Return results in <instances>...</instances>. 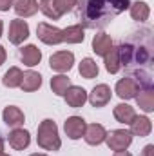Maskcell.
<instances>
[{
  "label": "cell",
  "mask_w": 154,
  "mask_h": 156,
  "mask_svg": "<svg viewBox=\"0 0 154 156\" xmlns=\"http://www.w3.org/2000/svg\"><path fill=\"white\" fill-rule=\"evenodd\" d=\"M127 7L129 0H85L83 11L80 15H83L89 27H103L113 16L125 11Z\"/></svg>",
  "instance_id": "6da1fadb"
},
{
  "label": "cell",
  "mask_w": 154,
  "mask_h": 156,
  "mask_svg": "<svg viewBox=\"0 0 154 156\" xmlns=\"http://www.w3.org/2000/svg\"><path fill=\"white\" fill-rule=\"evenodd\" d=\"M151 38H147L145 44L140 42V45L136 44H121L118 47V56H120V66H131V64H149L151 62Z\"/></svg>",
  "instance_id": "7a4b0ae2"
},
{
  "label": "cell",
  "mask_w": 154,
  "mask_h": 156,
  "mask_svg": "<svg viewBox=\"0 0 154 156\" xmlns=\"http://www.w3.org/2000/svg\"><path fill=\"white\" fill-rule=\"evenodd\" d=\"M38 145L47 149V151H58L62 142H60V136H58V127L53 120H44L38 127Z\"/></svg>",
  "instance_id": "3957f363"
},
{
  "label": "cell",
  "mask_w": 154,
  "mask_h": 156,
  "mask_svg": "<svg viewBox=\"0 0 154 156\" xmlns=\"http://www.w3.org/2000/svg\"><path fill=\"white\" fill-rule=\"evenodd\" d=\"M105 142H107V145H109L111 151H116V153H118V151H125V149L131 145L132 136H131V133L125 131V129H116L111 134L105 136Z\"/></svg>",
  "instance_id": "277c9868"
},
{
  "label": "cell",
  "mask_w": 154,
  "mask_h": 156,
  "mask_svg": "<svg viewBox=\"0 0 154 156\" xmlns=\"http://www.w3.org/2000/svg\"><path fill=\"white\" fill-rule=\"evenodd\" d=\"M37 35H38V38L44 44H49V45H54V44L64 42V31L58 29V27H54V26H51V24H45V22L38 24Z\"/></svg>",
  "instance_id": "5b68a950"
},
{
  "label": "cell",
  "mask_w": 154,
  "mask_h": 156,
  "mask_svg": "<svg viewBox=\"0 0 154 156\" xmlns=\"http://www.w3.org/2000/svg\"><path fill=\"white\" fill-rule=\"evenodd\" d=\"M140 91H142V89H140L138 80H134V78H131V76L121 78V80L116 83V94H118L120 98H123V100L136 98V94H138Z\"/></svg>",
  "instance_id": "8992f818"
},
{
  "label": "cell",
  "mask_w": 154,
  "mask_h": 156,
  "mask_svg": "<svg viewBox=\"0 0 154 156\" xmlns=\"http://www.w3.org/2000/svg\"><path fill=\"white\" fill-rule=\"evenodd\" d=\"M49 64H51V67H53L54 71L65 73V71H69V69L73 67V64H75V55H73L71 51H58V53H54V55L51 56Z\"/></svg>",
  "instance_id": "52a82bcc"
},
{
  "label": "cell",
  "mask_w": 154,
  "mask_h": 156,
  "mask_svg": "<svg viewBox=\"0 0 154 156\" xmlns=\"http://www.w3.org/2000/svg\"><path fill=\"white\" fill-rule=\"evenodd\" d=\"M27 37H29V26H27V22H24L20 18L11 20V24H9V42L15 44V45H18Z\"/></svg>",
  "instance_id": "ba28073f"
},
{
  "label": "cell",
  "mask_w": 154,
  "mask_h": 156,
  "mask_svg": "<svg viewBox=\"0 0 154 156\" xmlns=\"http://www.w3.org/2000/svg\"><path fill=\"white\" fill-rule=\"evenodd\" d=\"M85 127H87V123H85V120L80 116H71L65 120V125H64V129H65V134L71 138V140H78V138H82L83 136V133H85Z\"/></svg>",
  "instance_id": "9c48e42d"
},
{
  "label": "cell",
  "mask_w": 154,
  "mask_h": 156,
  "mask_svg": "<svg viewBox=\"0 0 154 156\" xmlns=\"http://www.w3.org/2000/svg\"><path fill=\"white\" fill-rule=\"evenodd\" d=\"M105 136H107V131L100 123L87 125L85 127V133H83V138H85V142L89 145H100L102 142H105Z\"/></svg>",
  "instance_id": "30bf717a"
},
{
  "label": "cell",
  "mask_w": 154,
  "mask_h": 156,
  "mask_svg": "<svg viewBox=\"0 0 154 156\" xmlns=\"http://www.w3.org/2000/svg\"><path fill=\"white\" fill-rule=\"evenodd\" d=\"M109 100H111V89H109V85H105V83L96 85V87L93 89V93L89 94V102H91L94 107H103V105L109 104Z\"/></svg>",
  "instance_id": "8fae6325"
},
{
  "label": "cell",
  "mask_w": 154,
  "mask_h": 156,
  "mask_svg": "<svg viewBox=\"0 0 154 156\" xmlns=\"http://www.w3.org/2000/svg\"><path fill=\"white\" fill-rule=\"evenodd\" d=\"M64 96H65L67 105H71V107H82V105L85 104V100H87V93H85V89L76 87V85H71V87L65 91Z\"/></svg>",
  "instance_id": "7c38bea8"
},
{
  "label": "cell",
  "mask_w": 154,
  "mask_h": 156,
  "mask_svg": "<svg viewBox=\"0 0 154 156\" xmlns=\"http://www.w3.org/2000/svg\"><path fill=\"white\" fill-rule=\"evenodd\" d=\"M31 138H29V133L24 131V129H15L9 133V145L16 151H22L29 145Z\"/></svg>",
  "instance_id": "4fadbf2b"
},
{
  "label": "cell",
  "mask_w": 154,
  "mask_h": 156,
  "mask_svg": "<svg viewBox=\"0 0 154 156\" xmlns=\"http://www.w3.org/2000/svg\"><path fill=\"white\" fill-rule=\"evenodd\" d=\"M129 125H131V134L136 136H149L152 129V123L147 116H134V120Z\"/></svg>",
  "instance_id": "5bb4252c"
},
{
  "label": "cell",
  "mask_w": 154,
  "mask_h": 156,
  "mask_svg": "<svg viewBox=\"0 0 154 156\" xmlns=\"http://www.w3.org/2000/svg\"><path fill=\"white\" fill-rule=\"evenodd\" d=\"M111 47H113V40H111L109 35H105V33L94 35V38H93V51H94L96 55L105 56V55L111 51Z\"/></svg>",
  "instance_id": "9a60e30c"
},
{
  "label": "cell",
  "mask_w": 154,
  "mask_h": 156,
  "mask_svg": "<svg viewBox=\"0 0 154 156\" xmlns=\"http://www.w3.org/2000/svg\"><path fill=\"white\" fill-rule=\"evenodd\" d=\"M20 58H22V62L26 66L33 67L42 60V53H40V49L37 45H26V47L20 49Z\"/></svg>",
  "instance_id": "2e32d148"
},
{
  "label": "cell",
  "mask_w": 154,
  "mask_h": 156,
  "mask_svg": "<svg viewBox=\"0 0 154 156\" xmlns=\"http://www.w3.org/2000/svg\"><path fill=\"white\" fill-rule=\"evenodd\" d=\"M24 113L18 109V107H15V105H9V107H5L4 109V122L9 125V127H18V125H22L24 123Z\"/></svg>",
  "instance_id": "e0dca14e"
},
{
  "label": "cell",
  "mask_w": 154,
  "mask_h": 156,
  "mask_svg": "<svg viewBox=\"0 0 154 156\" xmlns=\"http://www.w3.org/2000/svg\"><path fill=\"white\" fill-rule=\"evenodd\" d=\"M15 11L18 16H33L37 11H38V2L37 0H16L15 4Z\"/></svg>",
  "instance_id": "ac0fdd59"
},
{
  "label": "cell",
  "mask_w": 154,
  "mask_h": 156,
  "mask_svg": "<svg viewBox=\"0 0 154 156\" xmlns=\"http://www.w3.org/2000/svg\"><path fill=\"white\" fill-rule=\"evenodd\" d=\"M40 85H42V76H40L38 73H35V71H27V73H24L22 82H20V87H22L24 91H27V93L37 91Z\"/></svg>",
  "instance_id": "d6986e66"
},
{
  "label": "cell",
  "mask_w": 154,
  "mask_h": 156,
  "mask_svg": "<svg viewBox=\"0 0 154 156\" xmlns=\"http://www.w3.org/2000/svg\"><path fill=\"white\" fill-rule=\"evenodd\" d=\"M136 100L143 111H147V113L154 111V91L151 87H147L145 91H140V94H136Z\"/></svg>",
  "instance_id": "ffe728a7"
},
{
  "label": "cell",
  "mask_w": 154,
  "mask_h": 156,
  "mask_svg": "<svg viewBox=\"0 0 154 156\" xmlns=\"http://www.w3.org/2000/svg\"><path fill=\"white\" fill-rule=\"evenodd\" d=\"M134 116H136L134 109L131 105H127V104H120V105L114 107V118L121 123H131L134 120Z\"/></svg>",
  "instance_id": "44dd1931"
},
{
  "label": "cell",
  "mask_w": 154,
  "mask_h": 156,
  "mask_svg": "<svg viewBox=\"0 0 154 156\" xmlns=\"http://www.w3.org/2000/svg\"><path fill=\"white\" fill-rule=\"evenodd\" d=\"M85 35H83V27L82 26H71L67 29H64V42L67 44H80L83 42Z\"/></svg>",
  "instance_id": "7402d4cb"
},
{
  "label": "cell",
  "mask_w": 154,
  "mask_h": 156,
  "mask_svg": "<svg viewBox=\"0 0 154 156\" xmlns=\"http://www.w3.org/2000/svg\"><path fill=\"white\" fill-rule=\"evenodd\" d=\"M149 15H151V11H149V5H147L145 2H134V4L131 5V16H132L134 20L145 22V20L149 18Z\"/></svg>",
  "instance_id": "603a6c76"
},
{
  "label": "cell",
  "mask_w": 154,
  "mask_h": 156,
  "mask_svg": "<svg viewBox=\"0 0 154 156\" xmlns=\"http://www.w3.org/2000/svg\"><path fill=\"white\" fill-rule=\"evenodd\" d=\"M71 87V82L65 75H58V76L51 78V89L54 94H65V91Z\"/></svg>",
  "instance_id": "cb8c5ba5"
},
{
  "label": "cell",
  "mask_w": 154,
  "mask_h": 156,
  "mask_svg": "<svg viewBox=\"0 0 154 156\" xmlns=\"http://www.w3.org/2000/svg\"><path fill=\"white\" fill-rule=\"evenodd\" d=\"M24 73L18 69V67H11L5 75H4V85L5 87H20V82H22Z\"/></svg>",
  "instance_id": "d4e9b609"
},
{
  "label": "cell",
  "mask_w": 154,
  "mask_h": 156,
  "mask_svg": "<svg viewBox=\"0 0 154 156\" xmlns=\"http://www.w3.org/2000/svg\"><path fill=\"white\" fill-rule=\"evenodd\" d=\"M80 75L83 78H87V80L94 78L98 75V66H96V62H94L93 58H83L82 64H80Z\"/></svg>",
  "instance_id": "484cf974"
},
{
  "label": "cell",
  "mask_w": 154,
  "mask_h": 156,
  "mask_svg": "<svg viewBox=\"0 0 154 156\" xmlns=\"http://www.w3.org/2000/svg\"><path fill=\"white\" fill-rule=\"evenodd\" d=\"M105 58V69L109 73H118L120 71V56H118V47H111V51L103 56Z\"/></svg>",
  "instance_id": "4316f807"
},
{
  "label": "cell",
  "mask_w": 154,
  "mask_h": 156,
  "mask_svg": "<svg viewBox=\"0 0 154 156\" xmlns=\"http://www.w3.org/2000/svg\"><path fill=\"white\" fill-rule=\"evenodd\" d=\"M38 9L47 16V18H53V20H60V13L56 11V7H54V4H53V0H40L38 4Z\"/></svg>",
  "instance_id": "83f0119b"
},
{
  "label": "cell",
  "mask_w": 154,
  "mask_h": 156,
  "mask_svg": "<svg viewBox=\"0 0 154 156\" xmlns=\"http://www.w3.org/2000/svg\"><path fill=\"white\" fill-rule=\"evenodd\" d=\"M53 4H54L56 11H58L60 15H64V13L71 11V9L76 5V0H53Z\"/></svg>",
  "instance_id": "f1b7e54d"
},
{
  "label": "cell",
  "mask_w": 154,
  "mask_h": 156,
  "mask_svg": "<svg viewBox=\"0 0 154 156\" xmlns=\"http://www.w3.org/2000/svg\"><path fill=\"white\" fill-rule=\"evenodd\" d=\"M15 0H0V11H7L11 5H13Z\"/></svg>",
  "instance_id": "f546056e"
},
{
  "label": "cell",
  "mask_w": 154,
  "mask_h": 156,
  "mask_svg": "<svg viewBox=\"0 0 154 156\" xmlns=\"http://www.w3.org/2000/svg\"><path fill=\"white\" fill-rule=\"evenodd\" d=\"M142 156H154V145H147L143 149V154Z\"/></svg>",
  "instance_id": "4dcf8cb0"
},
{
  "label": "cell",
  "mask_w": 154,
  "mask_h": 156,
  "mask_svg": "<svg viewBox=\"0 0 154 156\" xmlns=\"http://www.w3.org/2000/svg\"><path fill=\"white\" fill-rule=\"evenodd\" d=\"M4 62H5V49L0 45V66H2Z\"/></svg>",
  "instance_id": "1f68e13d"
},
{
  "label": "cell",
  "mask_w": 154,
  "mask_h": 156,
  "mask_svg": "<svg viewBox=\"0 0 154 156\" xmlns=\"http://www.w3.org/2000/svg\"><path fill=\"white\" fill-rule=\"evenodd\" d=\"M114 156H132V154H129V153H125V151H118Z\"/></svg>",
  "instance_id": "d6a6232c"
},
{
  "label": "cell",
  "mask_w": 154,
  "mask_h": 156,
  "mask_svg": "<svg viewBox=\"0 0 154 156\" xmlns=\"http://www.w3.org/2000/svg\"><path fill=\"white\" fill-rule=\"evenodd\" d=\"M0 154H4V142L0 140Z\"/></svg>",
  "instance_id": "836d02e7"
},
{
  "label": "cell",
  "mask_w": 154,
  "mask_h": 156,
  "mask_svg": "<svg viewBox=\"0 0 154 156\" xmlns=\"http://www.w3.org/2000/svg\"><path fill=\"white\" fill-rule=\"evenodd\" d=\"M2 27H4V26H2V20H0V37H2Z\"/></svg>",
  "instance_id": "e575fe53"
},
{
  "label": "cell",
  "mask_w": 154,
  "mask_h": 156,
  "mask_svg": "<svg viewBox=\"0 0 154 156\" xmlns=\"http://www.w3.org/2000/svg\"><path fill=\"white\" fill-rule=\"evenodd\" d=\"M31 156H45V154H31Z\"/></svg>",
  "instance_id": "d590c367"
},
{
  "label": "cell",
  "mask_w": 154,
  "mask_h": 156,
  "mask_svg": "<svg viewBox=\"0 0 154 156\" xmlns=\"http://www.w3.org/2000/svg\"><path fill=\"white\" fill-rule=\"evenodd\" d=\"M0 156H7V154H0Z\"/></svg>",
  "instance_id": "8d00e7d4"
}]
</instances>
